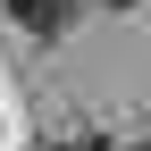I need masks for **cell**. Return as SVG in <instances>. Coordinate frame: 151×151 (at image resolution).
<instances>
[{"label": "cell", "instance_id": "4", "mask_svg": "<svg viewBox=\"0 0 151 151\" xmlns=\"http://www.w3.org/2000/svg\"><path fill=\"white\" fill-rule=\"evenodd\" d=\"M126 151H151V143H126Z\"/></svg>", "mask_w": 151, "mask_h": 151}, {"label": "cell", "instance_id": "1", "mask_svg": "<svg viewBox=\"0 0 151 151\" xmlns=\"http://www.w3.org/2000/svg\"><path fill=\"white\" fill-rule=\"evenodd\" d=\"M9 9H17V25L42 34V42H59V34L76 25V0H9Z\"/></svg>", "mask_w": 151, "mask_h": 151}, {"label": "cell", "instance_id": "2", "mask_svg": "<svg viewBox=\"0 0 151 151\" xmlns=\"http://www.w3.org/2000/svg\"><path fill=\"white\" fill-rule=\"evenodd\" d=\"M34 151H109L101 134H67V143H34Z\"/></svg>", "mask_w": 151, "mask_h": 151}, {"label": "cell", "instance_id": "3", "mask_svg": "<svg viewBox=\"0 0 151 151\" xmlns=\"http://www.w3.org/2000/svg\"><path fill=\"white\" fill-rule=\"evenodd\" d=\"M109 9H134V0H109Z\"/></svg>", "mask_w": 151, "mask_h": 151}]
</instances>
